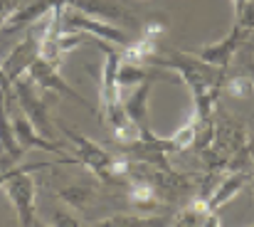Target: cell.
<instances>
[{
  "instance_id": "obj_21",
  "label": "cell",
  "mask_w": 254,
  "mask_h": 227,
  "mask_svg": "<svg viewBox=\"0 0 254 227\" xmlns=\"http://www.w3.org/2000/svg\"><path fill=\"white\" fill-rule=\"evenodd\" d=\"M247 75L252 76V81H254V62H252V60L247 62Z\"/></svg>"
},
{
  "instance_id": "obj_6",
  "label": "cell",
  "mask_w": 254,
  "mask_h": 227,
  "mask_svg": "<svg viewBox=\"0 0 254 227\" xmlns=\"http://www.w3.org/2000/svg\"><path fill=\"white\" fill-rule=\"evenodd\" d=\"M72 5L91 17H99L116 27H124L126 32L138 30V17L131 12V7L121 5L119 0H72Z\"/></svg>"
},
{
  "instance_id": "obj_4",
  "label": "cell",
  "mask_w": 254,
  "mask_h": 227,
  "mask_svg": "<svg viewBox=\"0 0 254 227\" xmlns=\"http://www.w3.org/2000/svg\"><path fill=\"white\" fill-rule=\"evenodd\" d=\"M57 126H60V129L64 131V136L72 141L77 163L89 168V170H91L94 175H99L104 183H114V178H111V160H114V155L106 151V149H101L99 144H94L91 139L82 136L77 129L67 126L64 121H57Z\"/></svg>"
},
{
  "instance_id": "obj_23",
  "label": "cell",
  "mask_w": 254,
  "mask_h": 227,
  "mask_svg": "<svg viewBox=\"0 0 254 227\" xmlns=\"http://www.w3.org/2000/svg\"><path fill=\"white\" fill-rule=\"evenodd\" d=\"M250 183H252V190H254V173L250 175Z\"/></svg>"
},
{
  "instance_id": "obj_18",
  "label": "cell",
  "mask_w": 254,
  "mask_h": 227,
  "mask_svg": "<svg viewBox=\"0 0 254 227\" xmlns=\"http://www.w3.org/2000/svg\"><path fill=\"white\" fill-rule=\"evenodd\" d=\"M195 134H197V116L192 114V116H190L180 129H178V134H173L170 139H173V144H175V149H178V151H185V149H190V146H192Z\"/></svg>"
},
{
  "instance_id": "obj_14",
  "label": "cell",
  "mask_w": 254,
  "mask_h": 227,
  "mask_svg": "<svg viewBox=\"0 0 254 227\" xmlns=\"http://www.w3.org/2000/svg\"><path fill=\"white\" fill-rule=\"evenodd\" d=\"M151 81L153 79H146L141 84H136V89L131 91V96H126L121 104H124V111L126 116L138 124V126H146L148 124V96H151Z\"/></svg>"
},
{
  "instance_id": "obj_2",
  "label": "cell",
  "mask_w": 254,
  "mask_h": 227,
  "mask_svg": "<svg viewBox=\"0 0 254 227\" xmlns=\"http://www.w3.org/2000/svg\"><path fill=\"white\" fill-rule=\"evenodd\" d=\"M40 168H50V163H35V165L15 168V173L2 183V190H5V195L10 198V203L17 213V223L25 227L37 225V208H35L37 185H35L32 170H40Z\"/></svg>"
},
{
  "instance_id": "obj_16",
  "label": "cell",
  "mask_w": 254,
  "mask_h": 227,
  "mask_svg": "<svg viewBox=\"0 0 254 227\" xmlns=\"http://www.w3.org/2000/svg\"><path fill=\"white\" fill-rule=\"evenodd\" d=\"M60 198H62L69 208H74V210H86V208L96 200V193H94L91 188H86V185H72V188L60 190Z\"/></svg>"
},
{
  "instance_id": "obj_15",
  "label": "cell",
  "mask_w": 254,
  "mask_h": 227,
  "mask_svg": "<svg viewBox=\"0 0 254 227\" xmlns=\"http://www.w3.org/2000/svg\"><path fill=\"white\" fill-rule=\"evenodd\" d=\"M119 84H121V89H128V86H136V84H141V81H146V79H156V76H163L161 72H153V70H146L143 65H133V62H119Z\"/></svg>"
},
{
  "instance_id": "obj_5",
  "label": "cell",
  "mask_w": 254,
  "mask_h": 227,
  "mask_svg": "<svg viewBox=\"0 0 254 227\" xmlns=\"http://www.w3.org/2000/svg\"><path fill=\"white\" fill-rule=\"evenodd\" d=\"M12 94H15L20 109L25 111L27 121H30V124H32L45 139H55V131H52V124H50L47 106H45V101H42L40 94H37V84H35L27 75H22L20 79L12 81Z\"/></svg>"
},
{
  "instance_id": "obj_7",
  "label": "cell",
  "mask_w": 254,
  "mask_h": 227,
  "mask_svg": "<svg viewBox=\"0 0 254 227\" xmlns=\"http://www.w3.org/2000/svg\"><path fill=\"white\" fill-rule=\"evenodd\" d=\"M72 0H25L22 5H17L2 22H0V35H12L17 30H27L35 20L45 17L47 12L69 5Z\"/></svg>"
},
{
  "instance_id": "obj_19",
  "label": "cell",
  "mask_w": 254,
  "mask_h": 227,
  "mask_svg": "<svg viewBox=\"0 0 254 227\" xmlns=\"http://www.w3.org/2000/svg\"><path fill=\"white\" fill-rule=\"evenodd\" d=\"M170 218H131V215H116L109 220H101L99 225H138V227H148V225H170Z\"/></svg>"
},
{
  "instance_id": "obj_22",
  "label": "cell",
  "mask_w": 254,
  "mask_h": 227,
  "mask_svg": "<svg viewBox=\"0 0 254 227\" xmlns=\"http://www.w3.org/2000/svg\"><path fill=\"white\" fill-rule=\"evenodd\" d=\"M232 2H235V10H237V7H240V5H242L245 0H232Z\"/></svg>"
},
{
  "instance_id": "obj_11",
  "label": "cell",
  "mask_w": 254,
  "mask_h": 227,
  "mask_svg": "<svg viewBox=\"0 0 254 227\" xmlns=\"http://www.w3.org/2000/svg\"><path fill=\"white\" fill-rule=\"evenodd\" d=\"M126 200L133 210H143V213H153L161 208V195L156 190V185L146 178H128L126 183Z\"/></svg>"
},
{
  "instance_id": "obj_13",
  "label": "cell",
  "mask_w": 254,
  "mask_h": 227,
  "mask_svg": "<svg viewBox=\"0 0 254 227\" xmlns=\"http://www.w3.org/2000/svg\"><path fill=\"white\" fill-rule=\"evenodd\" d=\"M250 175H252V170H235V173H230L217 188H215V193L210 195V200H207V208H210V213H215L217 215V210L220 208H225L232 198H237L240 195V190L250 183Z\"/></svg>"
},
{
  "instance_id": "obj_8",
  "label": "cell",
  "mask_w": 254,
  "mask_h": 227,
  "mask_svg": "<svg viewBox=\"0 0 254 227\" xmlns=\"http://www.w3.org/2000/svg\"><path fill=\"white\" fill-rule=\"evenodd\" d=\"M27 76L40 86V89H47V91H57V94H62V96H69L72 101H77V104H82L86 106L89 111H96L94 109V104H89L84 96L79 94V91H74L64 79L60 75V70H57V65H52V62H47V60H42V57H37L32 65H30V70H27Z\"/></svg>"
},
{
  "instance_id": "obj_17",
  "label": "cell",
  "mask_w": 254,
  "mask_h": 227,
  "mask_svg": "<svg viewBox=\"0 0 254 227\" xmlns=\"http://www.w3.org/2000/svg\"><path fill=\"white\" fill-rule=\"evenodd\" d=\"M222 91H227L235 99H247L254 94V81L250 75H240V76H227L222 84Z\"/></svg>"
},
{
  "instance_id": "obj_20",
  "label": "cell",
  "mask_w": 254,
  "mask_h": 227,
  "mask_svg": "<svg viewBox=\"0 0 254 227\" xmlns=\"http://www.w3.org/2000/svg\"><path fill=\"white\" fill-rule=\"evenodd\" d=\"M52 225H82V223H79V218H69V215L57 213V215L52 218Z\"/></svg>"
},
{
  "instance_id": "obj_12",
  "label": "cell",
  "mask_w": 254,
  "mask_h": 227,
  "mask_svg": "<svg viewBox=\"0 0 254 227\" xmlns=\"http://www.w3.org/2000/svg\"><path fill=\"white\" fill-rule=\"evenodd\" d=\"M12 131H15V139L17 144L27 151V149H42V151H50V153H62L64 146L57 141V139H45L30 121L27 116H15L12 119Z\"/></svg>"
},
{
  "instance_id": "obj_9",
  "label": "cell",
  "mask_w": 254,
  "mask_h": 227,
  "mask_svg": "<svg viewBox=\"0 0 254 227\" xmlns=\"http://www.w3.org/2000/svg\"><path fill=\"white\" fill-rule=\"evenodd\" d=\"M247 37H250V30H247V27H242V25L235 20V25H232L230 35H227L225 40H220V42H210V45H205V47L197 52V57H200V60H205L207 65H215V67L227 70V67H230V62L235 60V55L240 52V47L245 45V40H247Z\"/></svg>"
},
{
  "instance_id": "obj_1",
  "label": "cell",
  "mask_w": 254,
  "mask_h": 227,
  "mask_svg": "<svg viewBox=\"0 0 254 227\" xmlns=\"http://www.w3.org/2000/svg\"><path fill=\"white\" fill-rule=\"evenodd\" d=\"M158 70H170L185 81L195 99V116L197 119H210L215 111V104L222 94V84L227 79V70L207 65L200 57H190L185 52H173V57H158L153 55L148 60Z\"/></svg>"
},
{
  "instance_id": "obj_10",
  "label": "cell",
  "mask_w": 254,
  "mask_h": 227,
  "mask_svg": "<svg viewBox=\"0 0 254 227\" xmlns=\"http://www.w3.org/2000/svg\"><path fill=\"white\" fill-rule=\"evenodd\" d=\"M37 57H40V37L32 35V32L27 30V32H25V40L17 42V45L12 47V52L0 62V67H2V72L7 76V81L12 84L15 79H20L22 75H27L30 65H32Z\"/></svg>"
},
{
  "instance_id": "obj_3",
  "label": "cell",
  "mask_w": 254,
  "mask_h": 227,
  "mask_svg": "<svg viewBox=\"0 0 254 227\" xmlns=\"http://www.w3.org/2000/svg\"><path fill=\"white\" fill-rule=\"evenodd\" d=\"M57 17H60V22L64 27L79 30L84 35L96 37V40H104V42H111V45H119V47H126L131 42V37H128V32L124 27H116L111 22L99 20V17H91V15H86L82 10H77L72 2L64 5V7H57Z\"/></svg>"
}]
</instances>
